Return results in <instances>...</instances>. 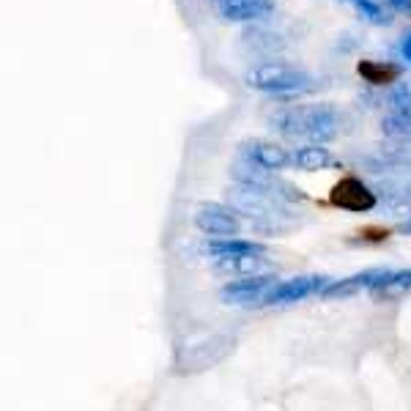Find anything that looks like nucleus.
<instances>
[{
  "label": "nucleus",
  "instance_id": "nucleus-1",
  "mask_svg": "<svg viewBox=\"0 0 411 411\" xmlns=\"http://www.w3.org/2000/svg\"><path fill=\"white\" fill-rule=\"evenodd\" d=\"M272 124L288 137H305L310 143H329L340 132V116L329 104H299L280 110Z\"/></svg>",
  "mask_w": 411,
  "mask_h": 411
},
{
  "label": "nucleus",
  "instance_id": "nucleus-7",
  "mask_svg": "<svg viewBox=\"0 0 411 411\" xmlns=\"http://www.w3.org/2000/svg\"><path fill=\"white\" fill-rule=\"evenodd\" d=\"M389 113L384 116L381 127L386 134L395 137H411V83H400L389 91Z\"/></svg>",
  "mask_w": 411,
  "mask_h": 411
},
{
  "label": "nucleus",
  "instance_id": "nucleus-5",
  "mask_svg": "<svg viewBox=\"0 0 411 411\" xmlns=\"http://www.w3.org/2000/svg\"><path fill=\"white\" fill-rule=\"evenodd\" d=\"M192 220H195V228L209 239H233L242 230L239 211L225 203H200Z\"/></svg>",
  "mask_w": 411,
  "mask_h": 411
},
{
  "label": "nucleus",
  "instance_id": "nucleus-13",
  "mask_svg": "<svg viewBox=\"0 0 411 411\" xmlns=\"http://www.w3.org/2000/svg\"><path fill=\"white\" fill-rule=\"evenodd\" d=\"M359 74H362L368 83H373V85H386V83H392L400 71H398V66L376 64V61H362V64H359Z\"/></svg>",
  "mask_w": 411,
  "mask_h": 411
},
{
  "label": "nucleus",
  "instance_id": "nucleus-12",
  "mask_svg": "<svg viewBox=\"0 0 411 411\" xmlns=\"http://www.w3.org/2000/svg\"><path fill=\"white\" fill-rule=\"evenodd\" d=\"M291 165L299 167V170L313 173V170H323L326 165H332V154L321 143H305V146L291 151Z\"/></svg>",
  "mask_w": 411,
  "mask_h": 411
},
{
  "label": "nucleus",
  "instance_id": "nucleus-20",
  "mask_svg": "<svg viewBox=\"0 0 411 411\" xmlns=\"http://www.w3.org/2000/svg\"><path fill=\"white\" fill-rule=\"evenodd\" d=\"M406 228H409V230H411V220H409V222H406V225H403V230H406Z\"/></svg>",
  "mask_w": 411,
  "mask_h": 411
},
{
  "label": "nucleus",
  "instance_id": "nucleus-18",
  "mask_svg": "<svg viewBox=\"0 0 411 411\" xmlns=\"http://www.w3.org/2000/svg\"><path fill=\"white\" fill-rule=\"evenodd\" d=\"M400 53H403V58L411 64V31L403 36V41H400Z\"/></svg>",
  "mask_w": 411,
  "mask_h": 411
},
{
  "label": "nucleus",
  "instance_id": "nucleus-8",
  "mask_svg": "<svg viewBox=\"0 0 411 411\" xmlns=\"http://www.w3.org/2000/svg\"><path fill=\"white\" fill-rule=\"evenodd\" d=\"M217 11L225 22H258L274 11V0H220Z\"/></svg>",
  "mask_w": 411,
  "mask_h": 411
},
{
  "label": "nucleus",
  "instance_id": "nucleus-6",
  "mask_svg": "<svg viewBox=\"0 0 411 411\" xmlns=\"http://www.w3.org/2000/svg\"><path fill=\"white\" fill-rule=\"evenodd\" d=\"M332 285L329 277L323 274H299V277H288V280H277L274 288L269 291L266 307H285V305H296L305 302L310 296H323V291Z\"/></svg>",
  "mask_w": 411,
  "mask_h": 411
},
{
  "label": "nucleus",
  "instance_id": "nucleus-4",
  "mask_svg": "<svg viewBox=\"0 0 411 411\" xmlns=\"http://www.w3.org/2000/svg\"><path fill=\"white\" fill-rule=\"evenodd\" d=\"M277 277L272 274H247L239 280H230L220 288V302L225 307H266L269 291L274 288Z\"/></svg>",
  "mask_w": 411,
  "mask_h": 411
},
{
  "label": "nucleus",
  "instance_id": "nucleus-3",
  "mask_svg": "<svg viewBox=\"0 0 411 411\" xmlns=\"http://www.w3.org/2000/svg\"><path fill=\"white\" fill-rule=\"evenodd\" d=\"M233 346H236L233 335H209V337L192 343L190 348H184L179 354L176 365H179L181 373H203V370L220 365L222 359H228Z\"/></svg>",
  "mask_w": 411,
  "mask_h": 411
},
{
  "label": "nucleus",
  "instance_id": "nucleus-15",
  "mask_svg": "<svg viewBox=\"0 0 411 411\" xmlns=\"http://www.w3.org/2000/svg\"><path fill=\"white\" fill-rule=\"evenodd\" d=\"M348 6H354L365 20H370V22H376V25H389L392 22V17L381 8L376 0H346Z\"/></svg>",
  "mask_w": 411,
  "mask_h": 411
},
{
  "label": "nucleus",
  "instance_id": "nucleus-11",
  "mask_svg": "<svg viewBox=\"0 0 411 411\" xmlns=\"http://www.w3.org/2000/svg\"><path fill=\"white\" fill-rule=\"evenodd\" d=\"M206 253L214 263L220 260H230V258H250V255H263L266 247L260 242H253V239H211L206 244Z\"/></svg>",
  "mask_w": 411,
  "mask_h": 411
},
{
  "label": "nucleus",
  "instance_id": "nucleus-14",
  "mask_svg": "<svg viewBox=\"0 0 411 411\" xmlns=\"http://www.w3.org/2000/svg\"><path fill=\"white\" fill-rule=\"evenodd\" d=\"M260 255H250V258H230V260H220V263H214L220 272H233V274H258V269H260Z\"/></svg>",
  "mask_w": 411,
  "mask_h": 411
},
{
  "label": "nucleus",
  "instance_id": "nucleus-2",
  "mask_svg": "<svg viewBox=\"0 0 411 411\" xmlns=\"http://www.w3.org/2000/svg\"><path fill=\"white\" fill-rule=\"evenodd\" d=\"M247 88L260 91V94H274V96H291V94H305L313 88V74H307L305 69L291 64H258L244 74Z\"/></svg>",
  "mask_w": 411,
  "mask_h": 411
},
{
  "label": "nucleus",
  "instance_id": "nucleus-19",
  "mask_svg": "<svg viewBox=\"0 0 411 411\" xmlns=\"http://www.w3.org/2000/svg\"><path fill=\"white\" fill-rule=\"evenodd\" d=\"M389 6H395L398 11H406V14H411V0H386Z\"/></svg>",
  "mask_w": 411,
  "mask_h": 411
},
{
  "label": "nucleus",
  "instance_id": "nucleus-17",
  "mask_svg": "<svg viewBox=\"0 0 411 411\" xmlns=\"http://www.w3.org/2000/svg\"><path fill=\"white\" fill-rule=\"evenodd\" d=\"M392 288H411V269H403V272H395V280H392Z\"/></svg>",
  "mask_w": 411,
  "mask_h": 411
},
{
  "label": "nucleus",
  "instance_id": "nucleus-9",
  "mask_svg": "<svg viewBox=\"0 0 411 411\" xmlns=\"http://www.w3.org/2000/svg\"><path fill=\"white\" fill-rule=\"evenodd\" d=\"M242 154L250 157L255 165H260L269 173H277V170H283V167L291 165L288 148H283L280 143H272V140H247L242 146Z\"/></svg>",
  "mask_w": 411,
  "mask_h": 411
},
{
  "label": "nucleus",
  "instance_id": "nucleus-16",
  "mask_svg": "<svg viewBox=\"0 0 411 411\" xmlns=\"http://www.w3.org/2000/svg\"><path fill=\"white\" fill-rule=\"evenodd\" d=\"M247 39V44H250V50L255 53H274V50H280L283 47V39L280 36H274V33H266V31H253L244 36Z\"/></svg>",
  "mask_w": 411,
  "mask_h": 411
},
{
  "label": "nucleus",
  "instance_id": "nucleus-10",
  "mask_svg": "<svg viewBox=\"0 0 411 411\" xmlns=\"http://www.w3.org/2000/svg\"><path fill=\"white\" fill-rule=\"evenodd\" d=\"M332 203L340 206V209H348V211H368V209H373L376 195L368 190L359 179H343L332 190Z\"/></svg>",
  "mask_w": 411,
  "mask_h": 411
}]
</instances>
